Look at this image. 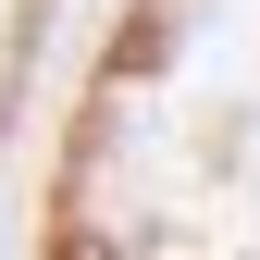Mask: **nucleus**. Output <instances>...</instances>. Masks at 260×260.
Instances as JSON below:
<instances>
[{
    "instance_id": "f257e3e1",
    "label": "nucleus",
    "mask_w": 260,
    "mask_h": 260,
    "mask_svg": "<svg viewBox=\"0 0 260 260\" xmlns=\"http://www.w3.org/2000/svg\"><path fill=\"white\" fill-rule=\"evenodd\" d=\"M38 260H260V0L112 13Z\"/></svg>"
},
{
    "instance_id": "f03ea898",
    "label": "nucleus",
    "mask_w": 260,
    "mask_h": 260,
    "mask_svg": "<svg viewBox=\"0 0 260 260\" xmlns=\"http://www.w3.org/2000/svg\"><path fill=\"white\" fill-rule=\"evenodd\" d=\"M50 13H62V0H0V137H13V112H25V75H38Z\"/></svg>"
}]
</instances>
